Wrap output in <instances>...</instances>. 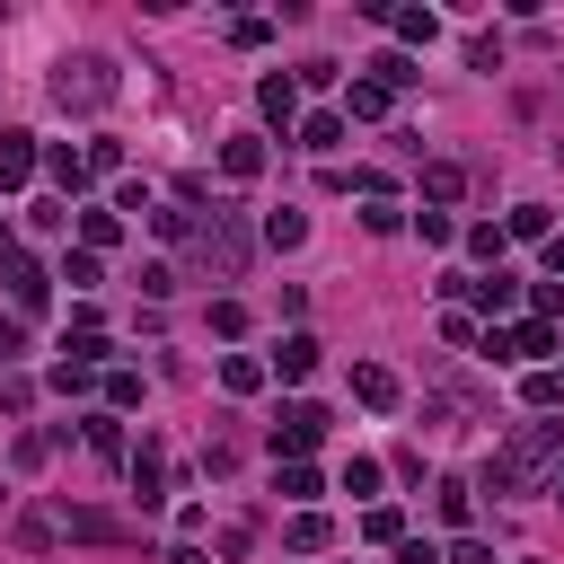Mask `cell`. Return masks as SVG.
Wrapping results in <instances>:
<instances>
[{"instance_id": "6da1fadb", "label": "cell", "mask_w": 564, "mask_h": 564, "mask_svg": "<svg viewBox=\"0 0 564 564\" xmlns=\"http://www.w3.org/2000/svg\"><path fill=\"white\" fill-rule=\"evenodd\" d=\"M564 449V423H520L494 458H485V494H529L538 485V467Z\"/></svg>"}, {"instance_id": "7a4b0ae2", "label": "cell", "mask_w": 564, "mask_h": 564, "mask_svg": "<svg viewBox=\"0 0 564 564\" xmlns=\"http://www.w3.org/2000/svg\"><path fill=\"white\" fill-rule=\"evenodd\" d=\"M247 247H256V238H247V220H238L229 203H212V220H194V256H203L220 282H238V273H247Z\"/></svg>"}, {"instance_id": "3957f363", "label": "cell", "mask_w": 564, "mask_h": 564, "mask_svg": "<svg viewBox=\"0 0 564 564\" xmlns=\"http://www.w3.org/2000/svg\"><path fill=\"white\" fill-rule=\"evenodd\" d=\"M115 97V70L97 62V53H70V62H53V106H70V115H97Z\"/></svg>"}, {"instance_id": "277c9868", "label": "cell", "mask_w": 564, "mask_h": 564, "mask_svg": "<svg viewBox=\"0 0 564 564\" xmlns=\"http://www.w3.org/2000/svg\"><path fill=\"white\" fill-rule=\"evenodd\" d=\"M326 441V405H308V397H291L282 414H273V458H308Z\"/></svg>"}, {"instance_id": "5b68a950", "label": "cell", "mask_w": 564, "mask_h": 564, "mask_svg": "<svg viewBox=\"0 0 564 564\" xmlns=\"http://www.w3.org/2000/svg\"><path fill=\"white\" fill-rule=\"evenodd\" d=\"M256 106H264L273 132H300V79H291V70H264V79H256Z\"/></svg>"}, {"instance_id": "8992f818", "label": "cell", "mask_w": 564, "mask_h": 564, "mask_svg": "<svg viewBox=\"0 0 564 564\" xmlns=\"http://www.w3.org/2000/svg\"><path fill=\"white\" fill-rule=\"evenodd\" d=\"M317 352H326V344H317L308 326H291V335L264 352V370H273V379H308V370H317Z\"/></svg>"}, {"instance_id": "52a82bcc", "label": "cell", "mask_w": 564, "mask_h": 564, "mask_svg": "<svg viewBox=\"0 0 564 564\" xmlns=\"http://www.w3.org/2000/svg\"><path fill=\"white\" fill-rule=\"evenodd\" d=\"M405 388H397V370L388 361H352V405H370V414H388Z\"/></svg>"}, {"instance_id": "ba28073f", "label": "cell", "mask_w": 564, "mask_h": 564, "mask_svg": "<svg viewBox=\"0 0 564 564\" xmlns=\"http://www.w3.org/2000/svg\"><path fill=\"white\" fill-rule=\"evenodd\" d=\"M123 467H132V502H141V511H150V502H159V494H167V449H159V441H141V449H132V458H123Z\"/></svg>"}, {"instance_id": "9c48e42d", "label": "cell", "mask_w": 564, "mask_h": 564, "mask_svg": "<svg viewBox=\"0 0 564 564\" xmlns=\"http://www.w3.org/2000/svg\"><path fill=\"white\" fill-rule=\"evenodd\" d=\"M388 106H397V97H388V88L361 70V79H344V106H335V115H344V123H379Z\"/></svg>"}, {"instance_id": "30bf717a", "label": "cell", "mask_w": 564, "mask_h": 564, "mask_svg": "<svg viewBox=\"0 0 564 564\" xmlns=\"http://www.w3.org/2000/svg\"><path fill=\"white\" fill-rule=\"evenodd\" d=\"M273 494H282V502H300V511H308V502H317V494H326V476H317V467H308V458H273Z\"/></svg>"}, {"instance_id": "8fae6325", "label": "cell", "mask_w": 564, "mask_h": 564, "mask_svg": "<svg viewBox=\"0 0 564 564\" xmlns=\"http://www.w3.org/2000/svg\"><path fill=\"white\" fill-rule=\"evenodd\" d=\"M35 159H44L35 132H0V194H18V185L35 176Z\"/></svg>"}, {"instance_id": "7c38bea8", "label": "cell", "mask_w": 564, "mask_h": 564, "mask_svg": "<svg viewBox=\"0 0 564 564\" xmlns=\"http://www.w3.org/2000/svg\"><path fill=\"white\" fill-rule=\"evenodd\" d=\"M9 300H18V308H26V317H35V308H44V300H53V273H44V264H35V256H18V264H9Z\"/></svg>"}, {"instance_id": "4fadbf2b", "label": "cell", "mask_w": 564, "mask_h": 564, "mask_svg": "<svg viewBox=\"0 0 564 564\" xmlns=\"http://www.w3.org/2000/svg\"><path fill=\"white\" fill-rule=\"evenodd\" d=\"M62 529H70V538H88V546H123V538H132L115 511H70V502H62Z\"/></svg>"}, {"instance_id": "5bb4252c", "label": "cell", "mask_w": 564, "mask_h": 564, "mask_svg": "<svg viewBox=\"0 0 564 564\" xmlns=\"http://www.w3.org/2000/svg\"><path fill=\"white\" fill-rule=\"evenodd\" d=\"M379 18H388V35H397V53H414V44H432V35H441V18H432V9H379Z\"/></svg>"}, {"instance_id": "9a60e30c", "label": "cell", "mask_w": 564, "mask_h": 564, "mask_svg": "<svg viewBox=\"0 0 564 564\" xmlns=\"http://www.w3.org/2000/svg\"><path fill=\"white\" fill-rule=\"evenodd\" d=\"M220 176H229V185H247V176H264V141H256V132H238V141H220Z\"/></svg>"}, {"instance_id": "2e32d148", "label": "cell", "mask_w": 564, "mask_h": 564, "mask_svg": "<svg viewBox=\"0 0 564 564\" xmlns=\"http://www.w3.org/2000/svg\"><path fill=\"white\" fill-rule=\"evenodd\" d=\"M335 141H344V115H335V106H317V115H300V150H317V159H326Z\"/></svg>"}, {"instance_id": "e0dca14e", "label": "cell", "mask_w": 564, "mask_h": 564, "mask_svg": "<svg viewBox=\"0 0 564 564\" xmlns=\"http://www.w3.org/2000/svg\"><path fill=\"white\" fill-rule=\"evenodd\" d=\"M467 300H476L485 317H502V308L520 300V273H485V282H467Z\"/></svg>"}, {"instance_id": "ac0fdd59", "label": "cell", "mask_w": 564, "mask_h": 564, "mask_svg": "<svg viewBox=\"0 0 564 564\" xmlns=\"http://www.w3.org/2000/svg\"><path fill=\"white\" fill-rule=\"evenodd\" d=\"M44 167H53V185H62V194H79V185H88V159H79L70 141H53V150H44Z\"/></svg>"}, {"instance_id": "d6986e66", "label": "cell", "mask_w": 564, "mask_h": 564, "mask_svg": "<svg viewBox=\"0 0 564 564\" xmlns=\"http://www.w3.org/2000/svg\"><path fill=\"white\" fill-rule=\"evenodd\" d=\"M115 238H123V212H79V247L88 256H106Z\"/></svg>"}, {"instance_id": "ffe728a7", "label": "cell", "mask_w": 564, "mask_h": 564, "mask_svg": "<svg viewBox=\"0 0 564 564\" xmlns=\"http://www.w3.org/2000/svg\"><path fill=\"white\" fill-rule=\"evenodd\" d=\"M300 238H308V212H291V203H282V212H264V247H282V256H291Z\"/></svg>"}, {"instance_id": "44dd1931", "label": "cell", "mask_w": 564, "mask_h": 564, "mask_svg": "<svg viewBox=\"0 0 564 564\" xmlns=\"http://www.w3.org/2000/svg\"><path fill=\"white\" fill-rule=\"evenodd\" d=\"M53 282H70V291H97V282H106V264H97L88 247H70V256L53 264Z\"/></svg>"}, {"instance_id": "7402d4cb", "label": "cell", "mask_w": 564, "mask_h": 564, "mask_svg": "<svg viewBox=\"0 0 564 564\" xmlns=\"http://www.w3.org/2000/svg\"><path fill=\"white\" fill-rule=\"evenodd\" d=\"M220 388H229V397H256V388H264V361H256V352H229V361H220Z\"/></svg>"}, {"instance_id": "603a6c76", "label": "cell", "mask_w": 564, "mask_h": 564, "mask_svg": "<svg viewBox=\"0 0 564 564\" xmlns=\"http://www.w3.org/2000/svg\"><path fill=\"white\" fill-rule=\"evenodd\" d=\"M467 511H476V485H467V476H441V520H449L458 538H467Z\"/></svg>"}, {"instance_id": "cb8c5ba5", "label": "cell", "mask_w": 564, "mask_h": 564, "mask_svg": "<svg viewBox=\"0 0 564 564\" xmlns=\"http://www.w3.org/2000/svg\"><path fill=\"white\" fill-rule=\"evenodd\" d=\"M361 538H370V546H405V511H397V502H370Z\"/></svg>"}, {"instance_id": "d4e9b609", "label": "cell", "mask_w": 564, "mask_h": 564, "mask_svg": "<svg viewBox=\"0 0 564 564\" xmlns=\"http://www.w3.org/2000/svg\"><path fill=\"white\" fill-rule=\"evenodd\" d=\"M282 538H291V555H317L335 529H326V511H291V529H282Z\"/></svg>"}, {"instance_id": "484cf974", "label": "cell", "mask_w": 564, "mask_h": 564, "mask_svg": "<svg viewBox=\"0 0 564 564\" xmlns=\"http://www.w3.org/2000/svg\"><path fill=\"white\" fill-rule=\"evenodd\" d=\"M370 79H379V88L397 97V88H414L423 70H414V53H379V62H370Z\"/></svg>"}, {"instance_id": "4316f807", "label": "cell", "mask_w": 564, "mask_h": 564, "mask_svg": "<svg viewBox=\"0 0 564 564\" xmlns=\"http://www.w3.org/2000/svg\"><path fill=\"white\" fill-rule=\"evenodd\" d=\"M423 194H432V203H458V194H467V167L432 159V167H423Z\"/></svg>"}, {"instance_id": "83f0119b", "label": "cell", "mask_w": 564, "mask_h": 564, "mask_svg": "<svg viewBox=\"0 0 564 564\" xmlns=\"http://www.w3.org/2000/svg\"><path fill=\"white\" fill-rule=\"evenodd\" d=\"M546 220H555V212H546V203H520V212H511V220H502V238H511V247H520V238H555V229H546Z\"/></svg>"}, {"instance_id": "f1b7e54d", "label": "cell", "mask_w": 564, "mask_h": 564, "mask_svg": "<svg viewBox=\"0 0 564 564\" xmlns=\"http://www.w3.org/2000/svg\"><path fill=\"white\" fill-rule=\"evenodd\" d=\"M79 423H88V449H97V458H132V449H123V423H115V414H79Z\"/></svg>"}, {"instance_id": "f546056e", "label": "cell", "mask_w": 564, "mask_h": 564, "mask_svg": "<svg viewBox=\"0 0 564 564\" xmlns=\"http://www.w3.org/2000/svg\"><path fill=\"white\" fill-rule=\"evenodd\" d=\"M520 397H529L538 414H546V405H564V370H529V379H520Z\"/></svg>"}, {"instance_id": "4dcf8cb0", "label": "cell", "mask_w": 564, "mask_h": 564, "mask_svg": "<svg viewBox=\"0 0 564 564\" xmlns=\"http://www.w3.org/2000/svg\"><path fill=\"white\" fill-rule=\"evenodd\" d=\"M26 229H44V238H53V229H70V203H62V194H44V203H26Z\"/></svg>"}, {"instance_id": "1f68e13d", "label": "cell", "mask_w": 564, "mask_h": 564, "mask_svg": "<svg viewBox=\"0 0 564 564\" xmlns=\"http://www.w3.org/2000/svg\"><path fill=\"white\" fill-rule=\"evenodd\" d=\"M361 229H370V238H388V229H405V212H397L388 194H370V203H361Z\"/></svg>"}, {"instance_id": "d6a6232c", "label": "cell", "mask_w": 564, "mask_h": 564, "mask_svg": "<svg viewBox=\"0 0 564 564\" xmlns=\"http://www.w3.org/2000/svg\"><path fill=\"white\" fill-rule=\"evenodd\" d=\"M502 247H511V238H502V229H494V220H476V229H467V256H485V264H494V273H502Z\"/></svg>"}, {"instance_id": "836d02e7", "label": "cell", "mask_w": 564, "mask_h": 564, "mask_svg": "<svg viewBox=\"0 0 564 564\" xmlns=\"http://www.w3.org/2000/svg\"><path fill=\"white\" fill-rule=\"evenodd\" d=\"M79 159H88V176H115V167H123V141H106V132H97Z\"/></svg>"}, {"instance_id": "e575fe53", "label": "cell", "mask_w": 564, "mask_h": 564, "mask_svg": "<svg viewBox=\"0 0 564 564\" xmlns=\"http://www.w3.org/2000/svg\"><path fill=\"white\" fill-rule=\"evenodd\" d=\"M344 494H379V458L352 449V458H344Z\"/></svg>"}, {"instance_id": "d590c367", "label": "cell", "mask_w": 564, "mask_h": 564, "mask_svg": "<svg viewBox=\"0 0 564 564\" xmlns=\"http://www.w3.org/2000/svg\"><path fill=\"white\" fill-rule=\"evenodd\" d=\"M150 229H159V238H194V212H185V203H167V212H150Z\"/></svg>"}, {"instance_id": "8d00e7d4", "label": "cell", "mask_w": 564, "mask_h": 564, "mask_svg": "<svg viewBox=\"0 0 564 564\" xmlns=\"http://www.w3.org/2000/svg\"><path fill=\"white\" fill-rule=\"evenodd\" d=\"M414 229H423V247H449V238H458V220H449V212H414Z\"/></svg>"}, {"instance_id": "74e56055", "label": "cell", "mask_w": 564, "mask_h": 564, "mask_svg": "<svg viewBox=\"0 0 564 564\" xmlns=\"http://www.w3.org/2000/svg\"><path fill=\"white\" fill-rule=\"evenodd\" d=\"M106 405H141V370H106Z\"/></svg>"}, {"instance_id": "f35d334b", "label": "cell", "mask_w": 564, "mask_h": 564, "mask_svg": "<svg viewBox=\"0 0 564 564\" xmlns=\"http://www.w3.org/2000/svg\"><path fill=\"white\" fill-rule=\"evenodd\" d=\"M441 564H494V546H485V538H449V546H441Z\"/></svg>"}, {"instance_id": "ab89813d", "label": "cell", "mask_w": 564, "mask_h": 564, "mask_svg": "<svg viewBox=\"0 0 564 564\" xmlns=\"http://www.w3.org/2000/svg\"><path fill=\"white\" fill-rule=\"evenodd\" d=\"M529 308L538 317H564V282H529Z\"/></svg>"}, {"instance_id": "60d3db41", "label": "cell", "mask_w": 564, "mask_h": 564, "mask_svg": "<svg viewBox=\"0 0 564 564\" xmlns=\"http://www.w3.org/2000/svg\"><path fill=\"white\" fill-rule=\"evenodd\" d=\"M397 564H441V546H432V538H405V546H397Z\"/></svg>"}, {"instance_id": "b9f144b4", "label": "cell", "mask_w": 564, "mask_h": 564, "mask_svg": "<svg viewBox=\"0 0 564 564\" xmlns=\"http://www.w3.org/2000/svg\"><path fill=\"white\" fill-rule=\"evenodd\" d=\"M18 344H26V326H18V317H0V361H18Z\"/></svg>"}, {"instance_id": "7bdbcfd3", "label": "cell", "mask_w": 564, "mask_h": 564, "mask_svg": "<svg viewBox=\"0 0 564 564\" xmlns=\"http://www.w3.org/2000/svg\"><path fill=\"white\" fill-rule=\"evenodd\" d=\"M9 264H18V229L0 220V273H9Z\"/></svg>"}, {"instance_id": "ee69618b", "label": "cell", "mask_w": 564, "mask_h": 564, "mask_svg": "<svg viewBox=\"0 0 564 564\" xmlns=\"http://www.w3.org/2000/svg\"><path fill=\"white\" fill-rule=\"evenodd\" d=\"M546 282H564V238H546Z\"/></svg>"}, {"instance_id": "f6af8a7d", "label": "cell", "mask_w": 564, "mask_h": 564, "mask_svg": "<svg viewBox=\"0 0 564 564\" xmlns=\"http://www.w3.org/2000/svg\"><path fill=\"white\" fill-rule=\"evenodd\" d=\"M167 564H212V555H203V546H194V538H185V546H176V555H167Z\"/></svg>"}, {"instance_id": "bcb514c9", "label": "cell", "mask_w": 564, "mask_h": 564, "mask_svg": "<svg viewBox=\"0 0 564 564\" xmlns=\"http://www.w3.org/2000/svg\"><path fill=\"white\" fill-rule=\"evenodd\" d=\"M546 494H555V502H564V476H555V485H546Z\"/></svg>"}]
</instances>
